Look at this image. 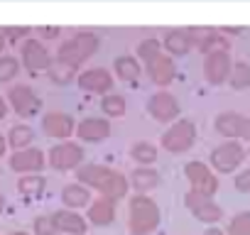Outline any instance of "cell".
Listing matches in <instances>:
<instances>
[{"mask_svg": "<svg viewBox=\"0 0 250 235\" xmlns=\"http://www.w3.org/2000/svg\"><path fill=\"white\" fill-rule=\"evenodd\" d=\"M76 176H79V184L96 189L103 198H108L113 203L123 201L128 196V189H130V181L125 179L123 172L105 167V164H81L76 169Z\"/></svg>", "mask_w": 250, "mask_h": 235, "instance_id": "obj_1", "label": "cell"}, {"mask_svg": "<svg viewBox=\"0 0 250 235\" xmlns=\"http://www.w3.org/2000/svg\"><path fill=\"white\" fill-rule=\"evenodd\" d=\"M160 206L150 196H130L128 201V230L130 235H150L160 225Z\"/></svg>", "mask_w": 250, "mask_h": 235, "instance_id": "obj_2", "label": "cell"}, {"mask_svg": "<svg viewBox=\"0 0 250 235\" xmlns=\"http://www.w3.org/2000/svg\"><path fill=\"white\" fill-rule=\"evenodd\" d=\"M98 44H101L98 35H93V32H76L74 37H69V39H64V42L59 44L57 59L76 69V66H81L88 57L96 54Z\"/></svg>", "mask_w": 250, "mask_h": 235, "instance_id": "obj_3", "label": "cell"}, {"mask_svg": "<svg viewBox=\"0 0 250 235\" xmlns=\"http://www.w3.org/2000/svg\"><path fill=\"white\" fill-rule=\"evenodd\" d=\"M194 142H196V123H191V120H177L162 135V147L172 155L189 152L194 147Z\"/></svg>", "mask_w": 250, "mask_h": 235, "instance_id": "obj_4", "label": "cell"}, {"mask_svg": "<svg viewBox=\"0 0 250 235\" xmlns=\"http://www.w3.org/2000/svg\"><path fill=\"white\" fill-rule=\"evenodd\" d=\"M245 155H248V152L243 150V145H240L238 140H226L223 145H218V147L211 150V164H213L216 172L230 174V172H235V169L243 164Z\"/></svg>", "mask_w": 250, "mask_h": 235, "instance_id": "obj_5", "label": "cell"}, {"mask_svg": "<svg viewBox=\"0 0 250 235\" xmlns=\"http://www.w3.org/2000/svg\"><path fill=\"white\" fill-rule=\"evenodd\" d=\"M47 162H49V167L57 169V172H71V169L81 167V162H83V147L76 145V142H71V140L57 142V145L49 150Z\"/></svg>", "mask_w": 250, "mask_h": 235, "instance_id": "obj_6", "label": "cell"}, {"mask_svg": "<svg viewBox=\"0 0 250 235\" xmlns=\"http://www.w3.org/2000/svg\"><path fill=\"white\" fill-rule=\"evenodd\" d=\"M184 206L189 208V213L196 220L208 223V225H213V223H218L223 218V208L218 203H213L211 196H204V194H196V191H189L184 196Z\"/></svg>", "mask_w": 250, "mask_h": 235, "instance_id": "obj_7", "label": "cell"}, {"mask_svg": "<svg viewBox=\"0 0 250 235\" xmlns=\"http://www.w3.org/2000/svg\"><path fill=\"white\" fill-rule=\"evenodd\" d=\"M184 174L191 184V191L196 194H204V196H213L218 191V176L211 172L208 164L204 162H189L184 167Z\"/></svg>", "mask_w": 250, "mask_h": 235, "instance_id": "obj_8", "label": "cell"}, {"mask_svg": "<svg viewBox=\"0 0 250 235\" xmlns=\"http://www.w3.org/2000/svg\"><path fill=\"white\" fill-rule=\"evenodd\" d=\"M42 130L47 133V137H52L57 142H66L74 135L76 123H74V118L64 110H49L42 118Z\"/></svg>", "mask_w": 250, "mask_h": 235, "instance_id": "obj_9", "label": "cell"}, {"mask_svg": "<svg viewBox=\"0 0 250 235\" xmlns=\"http://www.w3.org/2000/svg\"><path fill=\"white\" fill-rule=\"evenodd\" d=\"M147 113L157 123H177L174 118L179 115V100L169 91H157L147 98Z\"/></svg>", "mask_w": 250, "mask_h": 235, "instance_id": "obj_10", "label": "cell"}, {"mask_svg": "<svg viewBox=\"0 0 250 235\" xmlns=\"http://www.w3.org/2000/svg\"><path fill=\"white\" fill-rule=\"evenodd\" d=\"M230 69H233V59H230V52H216V54H208L204 59V78L211 83V86H221L230 78Z\"/></svg>", "mask_w": 250, "mask_h": 235, "instance_id": "obj_11", "label": "cell"}, {"mask_svg": "<svg viewBox=\"0 0 250 235\" xmlns=\"http://www.w3.org/2000/svg\"><path fill=\"white\" fill-rule=\"evenodd\" d=\"M8 98H10L13 110H15L20 118H30V115H35V113L42 108V100L37 98V93H35L30 86H25V83L13 86V88L8 91Z\"/></svg>", "mask_w": 250, "mask_h": 235, "instance_id": "obj_12", "label": "cell"}, {"mask_svg": "<svg viewBox=\"0 0 250 235\" xmlns=\"http://www.w3.org/2000/svg\"><path fill=\"white\" fill-rule=\"evenodd\" d=\"M22 64L30 71H49V66L54 64L49 49L40 42V39H25L22 42Z\"/></svg>", "mask_w": 250, "mask_h": 235, "instance_id": "obj_13", "label": "cell"}, {"mask_svg": "<svg viewBox=\"0 0 250 235\" xmlns=\"http://www.w3.org/2000/svg\"><path fill=\"white\" fill-rule=\"evenodd\" d=\"M47 164V157L42 150L37 147H27V150H18L10 157V169L18 174H40Z\"/></svg>", "mask_w": 250, "mask_h": 235, "instance_id": "obj_14", "label": "cell"}, {"mask_svg": "<svg viewBox=\"0 0 250 235\" xmlns=\"http://www.w3.org/2000/svg\"><path fill=\"white\" fill-rule=\"evenodd\" d=\"M76 81H79L81 91H86V93H101V96H108V91L113 88V74H110L108 69H101V66L81 71Z\"/></svg>", "mask_w": 250, "mask_h": 235, "instance_id": "obj_15", "label": "cell"}, {"mask_svg": "<svg viewBox=\"0 0 250 235\" xmlns=\"http://www.w3.org/2000/svg\"><path fill=\"white\" fill-rule=\"evenodd\" d=\"M76 135L81 142H91V145L105 142L110 137V123L105 118H83L76 125Z\"/></svg>", "mask_w": 250, "mask_h": 235, "instance_id": "obj_16", "label": "cell"}, {"mask_svg": "<svg viewBox=\"0 0 250 235\" xmlns=\"http://www.w3.org/2000/svg\"><path fill=\"white\" fill-rule=\"evenodd\" d=\"M145 69H147V76L152 78V83H157L162 88L169 86L177 76V66H174V59L169 54H157L155 59H150L145 64Z\"/></svg>", "mask_w": 250, "mask_h": 235, "instance_id": "obj_17", "label": "cell"}, {"mask_svg": "<svg viewBox=\"0 0 250 235\" xmlns=\"http://www.w3.org/2000/svg\"><path fill=\"white\" fill-rule=\"evenodd\" d=\"M245 123L248 118H243L240 113L226 110L216 118V133L226 140H238V137H245Z\"/></svg>", "mask_w": 250, "mask_h": 235, "instance_id": "obj_18", "label": "cell"}, {"mask_svg": "<svg viewBox=\"0 0 250 235\" xmlns=\"http://www.w3.org/2000/svg\"><path fill=\"white\" fill-rule=\"evenodd\" d=\"M52 220H54L57 230L64 233V235H86V230H88L86 218L79 215V213L71 211V208H62V211L52 213Z\"/></svg>", "mask_w": 250, "mask_h": 235, "instance_id": "obj_19", "label": "cell"}, {"mask_svg": "<svg viewBox=\"0 0 250 235\" xmlns=\"http://www.w3.org/2000/svg\"><path fill=\"white\" fill-rule=\"evenodd\" d=\"M162 47L167 49L169 57H187L194 47V39H191L189 30H169L162 39Z\"/></svg>", "mask_w": 250, "mask_h": 235, "instance_id": "obj_20", "label": "cell"}, {"mask_svg": "<svg viewBox=\"0 0 250 235\" xmlns=\"http://www.w3.org/2000/svg\"><path fill=\"white\" fill-rule=\"evenodd\" d=\"M62 201H64L66 208L79 211V208H83V206H91V191H88V186H83V184H66V186L62 189Z\"/></svg>", "mask_w": 250, "mask_h": 235, "instance_id": "obj_21", "label": "cell"}, {"mask_svg": "<svg viewBox=\"0 0 250 235\" xmlns=\"http://www.w3.org/2000/svg\"><path fill=\"white\" fill-rule=\"evenodd\" d=\"M86 215H88V220L93 225H110L113 218H115V206H113V201H108V198L101 196V198L91 201Z\"/></svg>", "mask_w": 250, "mask_h": 235, "instance_id": "obj_22", "label": "cell"}, {"mask_svg": "<svg viewBox=\"0 0 250 235\" xmlns=\"http://www.w3.org/2000/svg\"><path fill=\"white\" fill-rule=\"evenodd\" d=\"M157 184H160V174H157L152 167H138V169L130 174V186H133L138 194H147V191H152Z\"/></svg>", "mask_w": 250, "mask_h": 235, "instance_id": "obj_23", "label": "cell"}, {"mask_svg": "<svg viewBox=\"0 0 250 235\" xmlns=\"http://www.w3.org/2000/svg\"><path fill=\"white\" fill-rule=\"evenodd\" d=\"M113 69H115V76L120 78V81H138L140 78V61L135 59V57H130V54H123V57H118L115 59V64H113Z\"/></svg>", "mask_w": 250, "mask_h": 235, "instance_id": "obj_24", "label": "cell"}, {"mask_svg": "<svg viewBox=\"0 0 250 235\" xmlns=\"http://www.w3.org/2000/svg\"><path fill=\"white\" fill-rule=\"evenodd\" d=\"M32 140H35V130H32L30 125H25V123L13 125L10 133H8V145H10L15 152H18V150H27V147L32 145Z\"/></svg>", "mask_w": 250, "mask_h": 235, "instance_id": "obj_25", "label": "cell"}, {"mask_svg": "<svg viewBox=\"0 0 250 235\" xmlns=\"http://www.w3.org/2000/svg\"><path fill=\"white\" fill-rule=\"evenodd\" d=\"M44 186H47V181H44V176H40V174H27V176H20V181H18V191H20L25 198H37V196H42Z\"/></svg>", "mask_w": 250, "mask_h": 235, "instance_id": "obj_26", "label": "cell"}, {"mask_svg": "<svg viewBox=\"0 0 250 235\" xmlns=\"http://www.w3.org/2000/svg\"><path fill=\"white\" fill-rule=\"evenodd\" d=\"M130 157L140 164V167H150V164H155L157 162V147L152 145V142H135L133 147H130Z\"/></svg>", "mask_w": 250, "mask_h": 235, "instance_id": "obj_27", "label": "cell"}, {"mask_svg": "<svg viewBox=\"0 0 250 235\" xmlns=\"http://www.w3.org/2000/svg\"><path fill=\"white\" fill-rule=\"evenodd\" d=\"M47 74H49V81L57 83V86H69V83L76 78V69L69 66V64H64V61H59V59L49 66Z\"/></svg>", "mask_w": 250, "mask_h": 235, "instance_id": "obj_28", "label": "cell"}, {"mask_svg": "<svg viewBox=\"0 0 250 235\" xmlns=\"http://www.w3.org/2000/svg\"><path fill=\"white\" fill-rule=\"evenodd\" d=\"M125 98L120 93H108L101 98V110L108 115V118H123L125 115Z\"/></svg>", "mask_w": 250, "mask_h": 235, "instance_id": "obj_29", "label": "cell"}, {"mask_svg": "<svg viewBox=\"0 0 250 235\" xmlns=\"http://www.w3.org/2000/svg\"><path fill=\"white\" fill-rule=\"evenodd\" d=\"M230 88L235 91H243L250 86V64L248 61H235L233 69H230V78H228Z\"/></svg>", "mask_w": 250, "mask_h": 235, "instance_id": "obj_30", "label": "cell"}, {"mask_svg": "<svg viewBox=\"0 0 250 235\" xmlns=\"http://www.w3.org/2000/svg\"><path fill=\"white\" fill-rule=\"evenodd\" d=\"M199 52H201L204 57L216 54V52H230V39H226L221 32H213V35L199 47Z\"/></svg>", "mask_w": 250, "mask_h": 235, "instance_id": "obj_31", "label": "cell"}, {"mask_svg": "<svg viewBox=\"0 0 250 235\" xmlns=\"http://www.w3.org/2000/svg\"><path fill=\"white\" fill-rule=\"evenodd\" d=\"M228 235H250V211H240L228 220Z\"/></svg>", "mask_w": 250, "mask_h": 235, "instance_id": "obj_32", "label": "cell"}, {"mask_svg": "<svg viewBox=\"0 0 250 235\" xmlns=\"http://www.w3.org/2000/svg\"><path fill=\"white\" fill-rule=\"evenodd\" d=\"M20 71V61L15 57H0V83L15 78Z\"/></svg>", "mask_w": 250, "mask_h": 235, "instance_id": "obj_33", "label": "cell"}, {"mask_svg": "<svg viewBox=\"0 0 250 235\" xmlns=\"http://www.w3.org/2000/svg\"><path fill=\"white\" fill-rule=\"evenodd\" d=\"M160 47H162V44H160L157 39L147 37V39H143V42H140V47H138V57L147 64L150 59H155L157 54H162V52H160Z\"/></svg>", "mask_w": 250, "mask_h": 235, "instance_id": "obj_34", "label": "cell"}, {"mask_svg": "<svg viewBox=\"0 0 250 235\" xmlns=\"http://www.w3.org/2000/svg\"><path fill=\"white\" fill-rule=\"evenodd\" d=\"M35 233H37V235H54V233H59V230H57L52 215H40V218L35 220Z\"/></svg>", "mask_w": 250, "mask_h": 235, "instance_id": "obj_35", "label": "cell"}, {"mask_svg": "<svg viewBox=\"0 0 250 235\" xmlns=\"http://www.w3.org/2000/svg\"><path fill=\"white\" fill-rule=\"evenodd\" d=\"M233 184H235V189H238L240 194H250V169H243V172L233 179Z\"/></svg>", "mask_w": 250, "mask_h": 235, "instance_id": "obj_36", "label": "cell"}, {"mask_svg": "<svg viewBox=\"0 0 250 235\" xmlns=\"http://www.w3.org/2000/svg\"><path fill=\"white\" fill-rule=\"evenodd\" d=\"M3 35H5L8 39H22V37L30 35V27H5Z\"/></svg>", "mask_w": 250, "mask_h": 235, "instance_id": "obj_37", "label": "cell"}, {"mask_svg": "<svg viewBox=\"0 0 250 235\" xmlns=\"http://www.w3.org/2000/svg\"><path fill=\"white\" fill-rule=\"evenodd\" d=\"M8 115V103H5V98L0 96V120H3V118Z\"/></svg>", "mask_w": 250, "mask_h": 235, "instance_id": "obj_38", "label": "cell"}, {"mask_svg": "<svg viewBox=\"0 0 250 235\" xmlns=\"http://www.w3.org/2000/svg\"><path fill=\"white\" fill-rule=\"evenodd\" d=\"M40 32H42V35H47V37H57V35H59V30H57V27H42Z\"/></svg>", "mask_w": 250, "mask_h": 235, "instance_id": "obj_39", "label": "cell"}, {"mask_svg": "<svg viewBox=\"0 0 250 235\" xmlns=\"http://www.w3.org/2000/svg\"><path fill=\"white\" fill-rule=\"evenodd\" d=\"M204 235H228V233H223L221 228H213V225H211V228H206V233H204Z\"/></svg>", "mask_w": 250, "mask_h": 235, "instance_id": "obj_40", "label": "cell"}, {"mask_svg": "<svg viewBox=\"0 0 250 235\" xmlns=\"http://www.w3.org/2000/svg\"><path fill=\"white\" fill-rule=\"evenodd\" d=\"M5 147H8V140H5L3 135H0V157H3V155H5Z\"/></svg>", "mask_w": 250, "mask_h": 235, "instance_id": "obj_41", "label": "cell"}, {"mask_svg": "<svg viewBox=\"0 0 250 235\" xmlns=\"http://www.w3.org/2000/svg\"><path fill=\"white\" fill-rule=\"evenodd\" d=\"M243 140H250V115H248V123H245V137Z\"/></svg>", "mask_w": 250, "mask_h": 235, "instance_id": "obj_42", "label": "cell"}, {"mask_svg": "<svg viewBox=\"0 0 250 235\" xmlns=\"http://www.w3.org/2000/svg\"><path fill=\"white\" fill-rule=\"evenodd\" d=\"M3 47H5V35L0 32V52H3Z\"/></svg>", "mask_w": 250, "mask_h": 235, "instance_id": "obj_43", "label": "cell"}, {"mask_svg": "<svg viewBox=\"0 0 250 235\" xmlns=\"http://www.w3.org/2000/svg\"><path fill=\"white\" fill-rule=\"evenodd\" d=\"M3 235H30V233H22V230H15V233H3Z\"/></svg>", "mask_w": 250, "mask_h": 235, "instance_id": "obj_44", "label": "cell"}, {"mask_svg": "<svg viewBox=\"0 0 250 235\" xmlns=\"http://www.w3.org/2000/svg\"><path fill=\"white\" fill-rule=\"evenodd\" d=\"M3 208H5V201H3V194H0V213H3Z\"/></svg>", "mask_w": 250, "mask_h": 235, "instance_id": "obj_45", "label": "cell"}, {"mask_svg": "<svg viewBox=\"0 0 250 235\" xmlns=\"http://www.w3.org/2000/svg\"><path fill=\"white\" fill-rule=\"evenodd\" d=\"M54 235H64V233H54Z\"/></svg>", "mask_w": 250, "mask_h": 235, "instance_id": "obj_46", "label": "cell"}, {"mask_svg": "<svg viewBox=\"0 0 250 235\" xmlns=\"http://www.w3.org/2000/svg\"><path fill=\"white\" fill-rule=\"evenodd\" d=\"M248 157H250V150H248Z\"/></svg>", "mask_w": 250, "mask_h": 235, "instance_id": "obj_47", "label": "cell"}]
</instances>
